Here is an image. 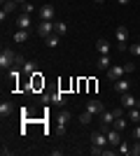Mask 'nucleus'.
Segmentation results:
<instances>
[{"mask_svg":"<svg viewBox=\"0 0 140 156\" xmlns=\"http://www.w3.org/2000/svg\"><path fill=\"white\" fill-rule=\"evenodd\" d=\"M14 61H16V54H14L12 49H2V51H0V70L2 72L9 70L14 65Z\"/></svg>","mask_w":140,"mask_h":156,"instance_id":"obj_1","label":"nucleus"},{"mask_svg":"<svg viewBox=\"0 0 140 156\" xmlns=\"http://www.w3.org/2000/svg\"><path fill=\"white\" fill-rule=\"evenodd\" d=\"M114 37H117V49H119V51H124V49H126V37H128L126 26H117V30H114Z\"/></svg>","mask_w":140,"mask_h":156,"instance_id":"obj_2","label":"nucleus"},{"mask_svg":"<svg viewBox=\"0 0 140 156\" xmlns=\"http://www.w3.org/2000/svg\"><path fill=\"white\" fill-rule=\"evenodd\" d=\"M70 117H73V114H70V112H66V110H61V112H59V117H56V128H59L61 135L66 133V124L70 121Z\"/></svg>","mask_w":140,"mask_h":156,"instance_id":"obj_3","label":"nucleus"},{"mask_svg":"<svg viewBox=\"0 0 140 156\" xmlns=\"http://www.w3.org/2000/svg\"><path fill=\"white\" fill-rule=\"evenodd\" d=\"M114 119H117V117H114V110L112 112H105V110H103V112H100V130H107L110 126L114 124Z\"/></svg>","mask_w":140,"mask_h":156,"instance_id":"obj_4","label":"nucleus"},{"mask_svg":"<svg viewBox=\"0 0 140 156\" xmlns=\"http://www.w3.org/2000/svg\"><path fill=\"white\" fill-rule=\"evenodd\" d=\"M121 107L124 110H131V107H140V100L131 93H121Z\"/></svg>","mask_w":140,"mask_h":156,"instance_id":"obj_5","label":"nucleus"},{"mask_svg":"<svg viewBox=\"0 0 140 156\" xmlns=\"http://www.w3.org/2000/svg\"><path fill=\"white\" fill-rule=\"evenodd\" d=\"M103 110H105V107H103V103H100V100H96V98H91V100L87 103V112H89V114H93V117H98Z\"/></svg>","mask_w":140,"mask_h":156,"instance_id":"obj_6","label":"nucleus"},{"mask_svg":"<svg viewBox=\"0 0 140 156\" xmlns=\"http://www.w3.org/2000/svg\"><path fill=\"white\" fill-rule=\"evenodd\" d=\"M54 16H56L54 5H42V7H40V19H42V21H54Z\"/></svg>","mask_w":140,"mask_h":156,"instance_id":"obj_7","label":"nucleus"},{"mask_svg":"<svg viewBox=\"0 0 140 156\" xmlns=\"http://www.w3.org/2000/svg\"><path fill=\"white\" fill-rule=\"evenodd\" d=\"M105 135H107V144H112V147H119L121 135H119V130H117V128H107V130H105Z\"/></svg>","mask_w":140,"mask_h":156,"instance_id":"obj_8","label":"nucleus"},{"mask_svg":"<svg viewBox=\"0 0 140 156\" xmlns=\"http://www.w3.org/2000/svg\"><path fill=\"white\" fill-rule=\"evenodd\" d=\"M107 72V79H112V82H117V79H121V75H124V65H110V70H105Z\"/></svg>","mask_w":140,"mask_h":156,"instance_id":"obj_9","label":"nucleus"},{"mask_svg":"<svg viewBox=\"0 0 140 156\" xmlns=\"http://www.w3.org/2000/svg\"><path fill=\"white\" fill-rule=\"evenodd\" d=\"M38 33H40V37H47V35H52V33H54V21H40V26H38Z\"/></svg>","mask_w":140,"mask_h":156,"instance_id":"obj_10","label":"nucleus"},{"mask_svg":"<svg viewBox=\"0 0 140 156\" xmlns=\"http://www.w3.org/2000/svg\"><path fill=\"white\" fill-rule=\"evenodd\" d=\"M91 144H96V147H105V144H107V135H105V130H98V133H93V135H91Z\"/></svg>","mask_w":140,"mask_h":156,"instance_id":"obj_11","label":"nucleus"},{"mask_svg":"<svg viewBox=\"0 0 140 156\" xmlns=\"http://www.w3.org/2000/svg\"><path fill=\"white\" fill-rule=\"evenodd\" d=\"M112 84H114V91L117 93H128L131 91V82H128V79H117Z\"/></svg>","mask_w":140,"mask_h":156,"instance_id":"obj_12","label":"nucleus"},{"mask_svg":"<svg viewBox=\"0 0 140 156\" xmlns=\"http://www.w3.org/2000/svg\"><path fill=\"white\" fill-rule=\"evenodd\" d=\"M16 28H21V30H28V28H31V14H21L19 19H16Z\"/></svg>","mask_w":140,"mask_h":156,"instance_id":"obj_13","label":"nucleus"},{"mask_svg":"<svg viewBox=\"0 0 140 156\" xmlns=\"http://www.w3.org/2000/svg\"><path fill=\"white\" fill-rule=\"evenodd\" d=\"M126 117L131 124H140V107H131V110H126Z\"/></svg>","mask_w":140,"mask_h":156,"instance_id":"obj_14","label":"nucleus"},{"mask_svg":"<svg viewBox=\"0 0 140 156\" xmlns=\"http://www.w3.org/2000/svg\"><path fill=\"white\" fill-rule=\"evenodd\" d=\"M35 72H38V65H35V61H26V63H23V75H26V77H33Z\"/></svg>","mask_w":140,"mask_h":156,"instance_id":"obj_15","label":"nucleus"},{"mask_svg":"<svg viewBox=\"0 0 140 156\" xmlns=\"http://www.w3.org/2000/svg\"><path fill=\"white\" fill-rule=\"evenodd\" d=\"M96 51L98 54H110V42L103 37H98V42H96Z\"/></svg>","mask_w":140,"mask_h":156,"instance_id":"obj_16","label":"nucleus"},{"mask_svg":"<svg viewBox=\"0 0 140 156\" xmlns=\"http://www.w3.org/2000/svg\"><path fill=\"white\" fill-rule=\"evenodd\" d=\"M12 103H7V100H2V103H0V117L5 119V117H9V114H12Z\"/></svg>","mask_w":140,"mask_h":156,"instance_id":"obj_17","label":"nucleus"},{"mask_svg":"<svg viewBox=\"0 0 140 156\" xmlns=\"http://www.w3.org/2000/svg\"><path fill=\"white\" fill-rule=\"evenodd\" d=\"M54 33H59L61 37H63V35L68 33V23L66 21H54Z\"/></svg>","mask_w":140,"mask_h":156,"instance_id":"obj_18","label":"nucleus"},{"mask_svg":"<svg viewBox=\"0 0 140 156\" xmlns=\"http://www.w3.org/2000/svg\"><path fill=\"white\" fill-rule=\"evenodd\" d=\"M59 40H61L59 33H52V35H47V37H45V42H47V47H52V49H54V47L59 44Z\"/></svg>","mask_w":140,"mask_h":156,"instance_id":"obj_19","label":"nucleus"},{"mask_svg":"<svg viewBox=\"0 0 140 156\" xmlns=\"http://www.w3.org/2000/svg\"><path fill=\"white\" fill-rule=\"evenodd\" d=\"M98 68L100 70H110V56L107 54H100L98 56Z\"/></svg>","mask_w":140,"mask_h":156,"instance_id":"obj_20","label":"nucleus"},{"mask_svg":"<svg viewBox=\"0 0 140 156\" xmlns=\"http://www.w3.org/2000/svg\"><path fill=\"white\" fill-rule=\"evenodd\" d=\"M26 40H28V30H21V28H19V30L14 33V42H19V44H23Z\"/></svg>","mask_w":140,"mask_h":156,"instance_id":"obj_21","label":"nucleus"},{"mask_svg":"<svg viewBox=\"0 0 140 156\" xmlns=\"http://www.w3.org/2000/svg\"><path fill=\"white\" fill-rule=\"evenodd\" d=\"M126 124H128V121H126V117H117L112 126H114V128H117V130L121 133V130H126Z\"/></svg>","mask_w":140,"mask_h":156,"instance_id":"obj_22","label":"nucleus"},{"mask_svg":"<svg viewBox=\"0 0 140 156\" xmlns=\"http://www.w3.org/2000/svg\"><path fill=\"white\" fill-rule=\"evenodd\" d=\"M52 103H56V105H66V96H63V91L52 93Z\"/></svg>","mask_w":140,"mask_h":156,"instance_id":"obj_23","label":"nucleus"},{"mask_svg":"<svg viewBox=\"0 0 140 156\" xmlns=\"http://www.w3.org/2000/svg\"><path fill=\"white\" fill-rule=\"evenodd\" d=\"M33 86H35V89H40V86H45V79H42V72H35V75H33Z\"/></svg>","mask_w":140,"mask_h":156,"instance_id":"obj_24","label":"nucleus"},{"mask_svg":"<svg viewBox=\"0 0 140 156\" xmlns=\"http://www.w3.org/2000/svg\"><path fill=\"white\" fill-rule=\"evenodd\" d=\"M16 5H19V2H14V0H7V2H2V9L9 14V12H14V9H16Z\"/></svg>","mask_w":140,"mask_h":156,"instance_id":"obj_25","label":"nucleus"},{"mask_svg":"<svg viewBox=\"0 0 140 156\" xmlns=\"http://www.w3.org/2000/svg\"><path fill=\"white\" fill-rule=\"evenodd\" d=\"M117 151H119V154H131V144L128 142H119V149Z\"/></svg>","mask_w":140,"mask_h":156,"instance_id":"obj_26","label":"nucleus"},{"mask_svg":"<svg viewBox=\"0 0 140 156\" xmlns=\"http://www.w3.org/2000/svg\"><path fill=\"white\" fill-rule=\"evenodd\" d=\"M131 156H140V140H135L131 144Z\"/></svg>","mask_w":140,"mask_h":156,"instance_id":"obj_27","label":"nucleus"},{"mask_svg":"<svg viewBox=\"0 0 140 156\" xmlns=\"http://www.w3.org/2000/svg\"><path fill=\"white\" fill-rule=\"evenodd\" d=\"M128 51L133 54V56H140V42H135V44H131V47H128Z\"/></svg>","mask_w":140,"mask_h":156,"instance_id":"obj_28","label":"nucleus"},{"mask_svg":"<svg viewBox=\"0 0 140 156\" xmlns=\"http://www.w3.org/2000/svg\"><path fill=\"white\" fill-rule=\"evenodd\" d=\"M91 117H93V114H89V112H82V114H80V121H82V124H89V121H91Z\"/></svg>","mask_w":140,"mask_h":156,"instance_id":"obj_29","label":"nucleus"},{"mask_svg":"<svg viewBox=\"0 0 140 156\" xmlns=\"http://www.w3.org/2000/svg\"><path fill=\"white\" fill-rule=\"evenodd\" d=\"M33 12V5H31V2H23V14H31Z\"/></svg>","mask_w":140,"mask_h":156,"instance_id":"obj_30","label":"nucleus"},{"mask_svg":"<svg viewBox=\"0 0 140 156\" xmlns=\"http://www.w3.org/2000/svg\"><path fill=\"white\" fill-rule=\"evenodd\" d=\"M124 70H126V72H133L135 65H133V63H126V65H124Z\"/></svg>","mask_w":140,"mask_h":156,"instance_id":"obj_31","label":"nucleus"},{"mask_svg":"<svg viewBox=\"0 0 140 156\" xmlns=\"http://www.w3.org/2000/svg\"><path fill=\"white\" fill-rule=\"evenodd\" d=\"M133 135H135V140H140V124H135V130H133Z\"/></svg>","mask_w":140,"mask_h":156,"instance_id":"obj_32","label":"nucleus"},{"mask_svg":"<svg viewBox=\"0 0 140 156\" xmlns=\"http://www.w3.org/2000/svg\"><path fill=\"white\" fill-rule=\"evenodd\" d=\"M117 2H119V5H128V2H131V0H117Z\"/></svg>","mask_w":140,"mask_h":156,"instance_id":"obj_33","label":"nucleus"},{"mask_svg":"<svg viewBox=\"0 0 140 156\" xmlns=\"http://www.w3.org/2000/svg\"><path fill=\"white\" fill-rule=\"evenodd\" d=\"M14 2H19V5H23V2H28V0H14Z\"/></svg>","mask_w":140,"mask_h":156,"instance_id":"obj_34","label":"nucleus"},{"mask_svg":"<svg viewBox=\"0 0 140 156\" xmlns=\"http://www.w3.org/2000/svg\"><path fill=\"white\" fill-rule=\"evenodd\" d=\"M96 2H105V0H96Z\"/></svg>","mask_w":140,"mask_h":156,"instance_id":"obj_35","label":"nucleus"},{"mask_svg":"<svg viewBox=\"0 0 140 156\" xmlns=\"http://www.w3.org/2000/svg\"><path fill=\"white\" fill-rule=\"evenodd\" d=\"M138 42H140V35H138Z\"/></svg>","mask_w":140,"mask_h":156,"instance_id":"obj_36","label":"nucleus"}]
</instances>
